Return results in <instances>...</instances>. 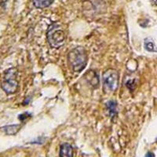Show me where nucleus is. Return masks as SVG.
<instances>
[{"label": "nucleus", "instance_id": "obj_1", "mask_svg": "<svg viewBox=\"0 0 157 157\" xmlns=\"http://www.w3.org/2000/svg\"><path fill=\"white\" fill-rule=\"evenodd\" d=\"M87 62L88 55L84 47H75L68 54V65L75 72L82 71L86 66Z\"/></svg>", "mask_w": 157, "mask_h": 157}, {"label": "nucleus", "instance_id": "obj_2", "mask_svg": "<svg viewBox=\"0 0 157 157\" xmlns=\"http://www.w3.org/2000/svg\"><path fill=\"white\" fill-rule=\"evenodd\" d=\"M103 90L105 94L113 93L117 90L120 82V75L117 70L109 68L102 75Z\"/></svg>", "mask_w": 157, "mask_h": 157}, {"label": "nucleus", "instance_id": "obj_3", "mask_svg": "<svg viewBox=\"0 0 157 157\" xmlns=\"http://www.w3.org/2000/svg\"><path fill=\"white\" fill-rule=\"evenodd\" d=\"M47 38L49 44L53 48H61L65 43V33L62 29H59L57 25L50 26L47 32Z\"/></svg>", "mask_w": 157, "mask_h": 157}, {"label": "nucleus", "instance_id": "obj_4", "mask_svg": "<svg viewBox=\"0 0 157 157\" xmlns=\"http://www.w3.org/2000/svg\"><path fill=\"white\" fill-rule=\"evenodd\" d=\"M17 71L16 68H10L6 71L3 81L2 82V88L8 94H14L18 89V81L17 80Z\"/></svg>", "mask_w": 157, "mask_h": 157}, {"label": "nucleus", "instance_id": "obj_5", "mask_svg": "<svg viewBox=\"0 0 157 157\" xmlns=\"http://www.w3.org/2000/svg\"><path fill=\"white\" fill-rule=\"evenodd\" d=\"M85 79L86 82L90 85L92 87L98 88L100 83V80H99V77H98V74L94 70H89L86 71V73L84 75Z\"/></svg>", "mask_w": 157, "mask_h": 157}, {"label": "nucleus", "instance_id": "obj_6", "mask_svg": "<svg viewBox=\"0 0 157 157\" xmlns=\"http://www.w3.org/2000/svg\"><path fill=\"white\" fill-rule=\"evenodd\" d=\"M59 157H73V148L68 143H64L60 147Z\"/></svg>", "mask_w": 157, "mask_h": 157}, {"label": "nucleus", "instance_id": "obj_7", "mask_svg": "<svg viewBox=\"0 0 157 157\" xmlns=\"http://www.w3.org/2000/svg\"><path fill=\"white\" fill-rule=\"evenodd\" d=\"M32 1H33V5L39 9L48 7L54 2V0H32Z\"/></svg>", "mask_w": 157, "mask_h": 157}, {"label": "nucleus", "instance_id": "obj_8", "mask_svg": "<svg viewBox=\"0 0 157 157\" xmlns=\"http://www.w3.org/2000/svg\"><path fill=\"white\" fill-rule=\"evenodd\" d=\"M2 130L8 135H14L21 129L20 125H9L2 127Z\"/></svg>", "mask_w": 157, "mask_h": 157}, {"label": "nucleus", "instance_id": "obj_9", "mask_svg": "<svg viewBox=\"0 0 157 157\" xmlns=\"http://www.w3.org/2000/svg\"><path fill=\"white\" fill-rule=\"evenodd\" d=\"M107 109L109 110V113L112 118L116 117L117 115V104L114 101H110L106 105Z\"/></svg>", "mask_w": 157, "mask_h": 157}, {"label": "nucleus", "instance_id": "obj_10", "mask_svg": "<svg viewBox=\"0 0 157 157\" xmlns=\"http://www.w3.org/2000/svg\"><path fill=\"white\" fill-rule=\"evenodd\" d=\"M145 48L149 52H154L155 51V44H154L153 41L150 38H148L145 40Z\"/></svg>", "mask_w": 157, "mask_h": 157}, {"label": "nucleus", "instance_id": "obj_11", "mask_svg": "<svg viewBox=\"0 0 157 157\" xmlns=\"http://www.w3.org/2000/svg\"><path fill=\"white\" fill-rule=\"evenodd\" d=\"M146 157H154V155L153 153H152V152H148V153L146 155Z\"/></svg>", "mask_w": 157, "mask_h": 157}, {"label": "nucleus", "instance_id": "obj_12", "mask_svg": "<svg viewBox=\"0 0 157 157\" xmlns=\"http://www.w3.org/2000/svg\"><path fill=\"white\" fill-rule=\"evenodd\" d=\"M154 2H155V3H157V0H153Z\"/></svg>", "mask_w": 157, "mask_h": 157}]
</instances>
